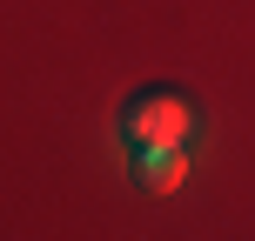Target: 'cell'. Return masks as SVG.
<instances>
[{"label":"cell","instance_id":"6da1fadb","mask_svg":"<svg viewBox=\"0 0 255 241\" xmlns=\"http://www.w3.org/2000/svg\"><path fill=\"white\" fill-rule=\"evenodd\" d=\"M188 121H195V107L181 101L175 87H141V94L121 101V141H128L134 154H141V148H181Z\"/></svg>","mask_w":255,"mask_h":241},{"label":"cell","instance_id":"7a4b0ae2","mask_svg":"<svg viewBox=\"0 0 255 241\" xmlns=\"http://www.w3.org/2000/svg\"><path fill=\"white\" fill-rule=\"evenodd\" d=\"M181 174H188L181 148H141V154H134V181H141L148 194H168V188H181Z\"/></svg>","mask_w":255,"mask_h":241}]
</instances>
